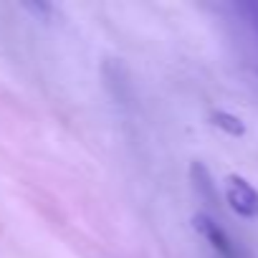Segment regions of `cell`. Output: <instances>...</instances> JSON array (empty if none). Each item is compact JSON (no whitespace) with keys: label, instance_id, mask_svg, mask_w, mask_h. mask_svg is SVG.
Returning a JSON list of instances; mask_svg holds the SVG:
<instances>
[{"label":"cell","instance_id":"1","mask_svg":"<svg viewBox=\"0 0 258 258\" xmlns=\"http://www.w3.org/2000/svg\"><path fill=\"white\" fill-rule=\"evenodd\" d=\"M225 198H228V205L240 218H258V190L240 175H228Z\"/></svg>","mask_w":258,"mask_h":258},{"label":"cell","instance_id":"2","mask_svg":"<svg viewBox=\"0 0 258 258\" xmlns=\"http://www.w3.org/2000/svg\"><path fill=\"white\" fill-rule=\"evenodd\" d=\"M195 230L218 250L220 258H235V248L230 243V238L225 235V230L208 215H195Z\"/></svg>","mask_w":258,"mask_h":258},{"label":"cell","instance_id":"3","mask_svg":"<svg viewBox=\"0 0 258 258\" xmlns=\"http://www.w3.org/2000/svg\"><path fill=\"white\" fill-rule=\"evenodd\" d=\"M213 121H215L220 129H225L228 135H233V137H240V135L245 132L243 121H240L238 116H233V114H225V111H218V114H213Z\"/></svg>","mask_w":258,"mask_h":258}]
</instances>
